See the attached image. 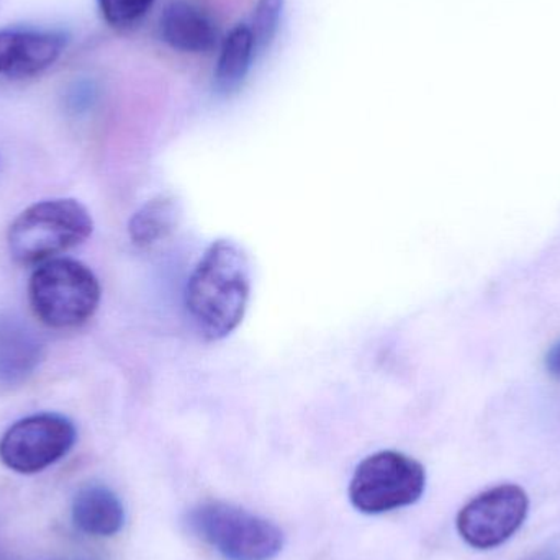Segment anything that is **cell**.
Wrapping results in <instances>:
<instances>
[{
    "label": "cell",
    "mask_w": 560,
    "mask_h": 560,
    "mask_svg": "<svg viewBox=\"0 0 560 560\" xmlns=\"http://www.w3.org/2000/svg\"><path fill=\"white\" fill-rule=\"evenodd\" d=\"M160 30L171 48L194 55L212 51L219 38L212 19L199 7L184 0L166 7L161 15Z\"/></svg>",
    "instance_id": "cell-9"
},
{
    "label": "cell",
    "mask_w": 560,
    "mask_h": 560,
    "mask_svg": "<svg viewBox=\"0 0 560 560\" xmlns=\"http://www.w3.org/2000/svg\"><path fill=\"white\" fill-rule=\"evenodd\" d=\"M101 283L94 272L74 259H49L35 269L28 283L33 313L43 325L71 329L97 312Z\"/></svg>",
    "instance_id": "cell-3"
},
{
    "label": "cell",
    "mask_w": 560,
    "mask_h": 560,
    "mask_svg": "<svg viewBox=\"0 0 560 560\" xmlns=\"http://www.w3.org/2000/svg\"><path fill=\"white\" fill-rule=\"evenodd\" d=\"M529 499L515 483L493 487L470 500L457 515L460 538L476 549L505 545L526 522Z\"/></svg>",
    "instance_id": "cell-7"
},
{
    "label": "cell",
    "mask_w": 560,
    "mask_h": 560,
    "mask_svg": "<svg viewBox=\"0 0 560 560\" xmlns=\"http://www.w3.org/2000/svg\"><path fill=\"white\" fill-rule=\"evenodd\" d=\"M75 438L74 424L62 415H32L5 431L0 440V460L13 472H42L72 450Z\"/></svg>",
    "instance_id": "cell-6"
},
{
    "label": "cell",
    "mask_w": 560,
    "mask_h": 560,
    "mask_svg": "<svg viewBox=\"0 0 560 560\" xmlns=\"http://www.w3.org/2000/svg\"><path fill=\"white\" fill-rule=\"evenodd\" d=\"M186 523L226 560H272L283 548L279 526L230 503H200L187 513Z\"/></svg>",
    "instance_id": "cell-4"
},
{
    "label": "cell",
    "mask_w": 560,
    "mask_h": 560,
    "mask_svg": "<svg viewBox=\"0 0 560 560\" xmlns=\"http://www.w3.org/2000/svg\"><path fill=\"white\" fill-rule=\"evenodd\" d=\"M154 0H97L105 22L115 28L137 25L150 12Z\"/></svg>",
    "instance_id": "cell-15"
},
{
    "label": "cell",
    "mask_w": 560,
    "mask_h": 560,
    "mask_svg": "<svg viewBox=\"0 0 560 560\" xmlns=\"http://www.w3.org/2000/svg\"><path fill=\"white\" fill-rule=\"evenodd\" d=\"M180 215L183 210L176 197L160 196L150 200L131 217L128 225L131 242L138 248H151L164 242L176 232Z\"/></svg>",
    "instance_id": "cell-12"
},
{
    "label": "cell",
    "mask_w": 560,
    "mask_h": 560,
    "mask_svg": "<svg viewBox=\"0 0 560 560\" xmlns=\"http://www.w3.org/2000/svg\"><path fill=\"white\" fill-rule=\"evenodd\" d=\"M555 552L552 551H539L535 552V555L529 556V558H526L525 560H556Z\"/></svg>",
    "instance_id": "cell-17"
},
{
    "label": "cell",
    "mask_w": 560,
    "mask_h": 560,
    "mask_svg": "<svg viewBox=\"0 0 560 560\" xmlns=\"http://www.w3.org/2000/svg\"><path fill=\"white\" fill-rule=\"evenodd\" d=\"M256 56L255 39L248 25H238L223 39L215 69V88L220 94L238 91Z\"/></svg>",
    "instance_id": "cell-13"
},
{
    "label": "cell",
    "mask_w": 560,
    "mask_h": 560,
    "mask_svg": "<svg viewBox=\"0 0 560 560\" xmlns=\"http://www.w3.org/2000/svg\"><path fill=\"white\" fill-rule=\"evenodd\" d=\"M252 295V265L238 243L219 240L194 269L186 289V306L200 336L220 341L245 318Z\"/></svg>",
    "instance_id": "cell-1"
},
{
    "label": "cell",
    "mask_w": 560,
    "mask_h": 560,
    "mask_svg": "<svg viewBox=\"0 0 560 560\" xmlns=\"http://www.w3.org/2000/svg\"><path fill=\"white\" fill-rule=\"evenodd\" d=\"M42 358V339L28 325L13 316H0V382L26 381Z\"/></svg>",
    "instance_id": "cell-10"
},
{
    "label": "cell",
    "mask_w": 560,
    "mask_h": 560,
    "mask_svg": "<svg viewBox=\"0 0 560 560\" xmlns=\"http://www.w3.org/2000/svg\"><path fill=\"white\" fill-rule=\"evenodd\" d=\"M72 522L85 535L110 538L124 528V505L108 487H82L72 502Z\"/></svg>",
    "instance_id": "cell-11"
},
{
    "label": "cell",
    "mask_w": 560,
    "mask_h": 560,
    "mask_svg": "<svg viewBox=\"0 0 560 560\" xmlns=\"http://www.w3.org/2000/svg\"><path fill=\"white\" fill-rule=\"evenodd\" d=\"M545 364L549 374L560 381V341L549 349L548 354H546Z\"/></svg>",
    "instance_id": "cell-16"
},
{
    "label": "cell",
    "mask_w": 560,
    "mask_h": 560,
    "mask_svg": "<svg viewBox=\"0 0 560 560\" xmlns=\"http://www.w3.org/2000/svg\"><path fill=\"white\" fill-rule=\"evenodd\" d=\"M61 30H0V75L7 79L32 78L51 68L68 46Z\"/></svg>",
    "instance_id": "cell-8"
},
{
    "label": "cell",
    "mask_w": 560,
    "mask_h": 560,
    "mask_svg": "<svg viewBox=\"0 0 560 560\" xmlns=\"http://www.w3.org/2000/svg\"><path fill=\"white\" fill-rule=\"evenodd\" d=\"M94 230L91 213L74 199L35 203L9 230V249L19 265H43L84 243Z\"/></svg>",
    "instance_id": "cell-2"
},
{
    "label": "cell",
    "mask_w": 560,
    "mask_h": 560,
    "mask_svg": "<svg viewBox=\"0 0 560 560\" xmlns=\"http://www.w3.org/2000/svg\"><path fill=\"white\" fill-rule=\"evenodd\" d=\"M427 487L424 467L398 451L365 457L349 483V500L358 512L382 515L413 505Z\"/></svg>",
    "instance_id": "cell-5"
},
{
    "label": "cell",
    "mask_w": 560,
    "mask_h": 560,
    "mask_svg": "<svg viewBox=\"0 0 560 560\" xmlns=\"http://www.w3.org/2000/svg\"><path fill=\"white\" fill-rule=\"evenodd\" d=\"M283 0H259L253 13L252 30L256 52L266 51L278 35Z\"/></svg>",
    "instance_id": "cell-14"
}]
</instances>
